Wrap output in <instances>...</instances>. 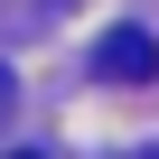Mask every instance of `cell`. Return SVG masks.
Returning a JSON list of instances; mask_svg holds the SVG:
<instances>
[{"label": "cell", "instance_id": "cell-1", "mask_svg": "<svg viewBox=\"0 0 159 159\" xmlns=\"http://www.w3.org/2000/svg\"><path fill=\"white\" fill-rule=\"evenodd\" d=\"M103 75H112V84H150V75H159V38L150 28H112L103 38Z\"/></svg>", "mask_w": 159, "mask_h": 159}, {"label": "cell", "instance_id": "cell-2", "mask_svg": "<svg viewBox=\"0 0 159 159\" xmlns=\"http://www.w3.org/2000/svg\"><path fill=\"white\" fill-rule=\"evenodd\" d=\"M0 112H10V66H0Z\"/></svg>", "mask_w": 159, "mask_h": 159}, {"label": "cell", "instance_id": "cell-3", "mask_svg": "<svg viewBox=\"0 0 159 159\" xmlns=\"http://www.w3.org/2000/svg\"><path fill=\"white\" fill-rule=\"evenodd\" d=\"M10 159H38V150H10Z\"/></svg>", "mask_w": 159, "mask_h": 159}, {"label": "cell", "instance_id": "cell-4", "mask_svg": "<svg viewBox=\"0 0 159 159\" xmlns=\"http://www.w3.org/2000/svg\"><path fill=\"white\" fill-rule=\"evenodd\" d=\"M150 159H159V150H150Z\"/></svg>", "mask_w": 159, "mask_h": 159}]
</instances>
